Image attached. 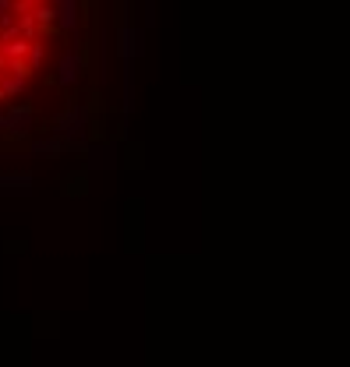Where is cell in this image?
<instances>
[{"mask_svg":"<svg viewBox=\"0 0 350 367\" xmlns=\"http://www.w3.org/2000/svg\"><path fill=\"white\" fill-rule=\"evenodd\" d=\"M78 71H85V68H81V60H78V53H64V60H61V75H57V81H61V85H71V81L78 78Z\"/></svg>","mask_w":350,"mask_h":367,"instance_id":"1","label":"cell"},{"mask_svg":"<svg viewBox=\"0 0 350 367\" xmlns=\"http://www.w3.org/2000/svg\"><path fill=\"white\" fill-rule=\"evenodd\" d=\"M8 75L28 81V75H32V64H28V60H8Z\"/></svg>","mask_w":350,"mask_h":367,"instance_id":"2","label":"cell"},{"mask_svg":"<svg viewBox=\"0 0 350 367\" xmlns=\"http://www.w3.org/2000/svg\"><path fill=\"white\" fill-rule=\"evenodd\" d=\"M21 88H25V78H14V75L4 71V99H8V96H18Z\"/></svg>","mask_w":350,"mask_h":367,"instance_id":"3","label":"cell"},{"mask_svg":"<svg viewBox=\"0 0 350 367\" xmlns=\"http://www.w3.org/2000/svg\"><path fill=\"white\" fill-rule=\"evenodd\" d=\"M43 57H46V46H43V43L36 39V43H32V50H28V64H32V71H39Z\"/></svg>","mask_w":350,"mask_h":367,"instance_id":"4","label":"cell"},{"mask_svg":"<svg viewBox=\"0 0 350 367\" xmlns=\"http://www.w3.org/2000/svg\"><path fill=\"white\" fill-rule=\"evenodd\" d=\"M78 60H81V68H85V71L93 68V46H89V43H81V50H78Z\"/></svg>","mask_w":350,"mask_h":367,"instance_id":"5","label":"cell"},{"mask_svg":"<svg viewBox=\"0 0 350 367\" xmlns=\"http://www.w3.org/2000/svg\"><path fill=\"white\" fill-rule=\"evenodd\" d=\"M93 14V0H81V18H89Z\"/></svg>","mask_w":350,"mask_h":367,"instance_id":"6","label":"cell"},{"mask_svg":"<svg viewBox=\"0 0 350 367\" xmlns=\"http://www.w3.org/2000/svg\"><path fill=\"white\" fill-rule=\"evenodd\" d=\"M0 71H8V57H4V50H0Z\"/></svg>","mask_w":350,"mask_h":367,"instance_id":"7","label":"cell"}]
</instances>
